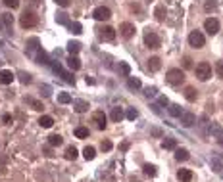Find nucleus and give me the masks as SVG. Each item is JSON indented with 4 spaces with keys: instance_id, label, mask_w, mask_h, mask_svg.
<instances>
[{
    "instance_id": "obj_9",
    "label": "nucleus",
    "mask_w": 223,
    "mask_h": 182,
    "mask_svg": "<svg viewBox=\"0 0 223 182\" xmlns=\"http://www.w3.org/2000/svg\"><path fill=\"white\" fill-rule=\"evenodd\" d=\"M119 31H121V36H123V39H131V36L135 35V25L129 23V21H123L121 27H119Z\"/></svg>"
},
{
    "instance_id": "obj_27",
    "label": "nucleus",
    "mask_w": 223,
    "mask_h": 182,
    "mask_svg": "<svg viewBox=\"0 0 223 182\" xmlns=\"http://www.w3.org/2000/svg\"><path fill=\"white\" fill-rule=\"evenodd\" d=\"M177 176H179V180H183V182H189L190 178H193V173H190L189 169H181L179 173H177Z\"/></svg>"
},
{
    "instance_id": "obj_4",
    "label": "nucleus",
    "mask_w": 223,
    "mask_h": 182,
    "mask_svg": "<svg viewBox=\"0 0 223 182\" xmlns=\"http://www.w3.org/2000/svg\"><path fill=\"white\" fill-rule=\"evenodd\" d=\"M19 23H21L23 29L35 27V25H37V15L31 12V10H25V12L21 14V17H19Z\"/></svg>"
},
{
    "instance_id": "obj_18",
    "label": "nucleus",
    "mask_w": 223,
    "mask_h": 182,
    "mask_svg": "<svg viewBox=\"0 0 223 182\" xmlns=\"http://www.w3.org/2000/svg\"><path fill=\"white\" fill-rule=\"evenodd\" d=\"M39 44H40V40L37 39V36L29 39L27 40V54H33V50H39Z\"/></svg>"
},
{
    "instance_id": "obj_47",
    "label": "nucleus",
    "mask_w": 223,
    "mask_h": 182,
    "mask_svg": "<svg viewBox=\"0 0 223 182\" xmlns=\"http://www.w3.org/2000/svg\"><path fill=\"white\" fill-rule=\"evenodd\" d=\"M50 90H52V88H50L48 85H46V86H44V85L40 86V94H43L44 98H48V96H50Z\"/></svg>"
},
{
    "instance_id": "obj_29",
    "label": "nucleus",
    "mask_w": 223,
    "mask_h": 182,
    "mask_svg": "<svg viewBox=\"0 0 223 182\" xmlns=\"http://www.w3.org/2000/svg\"><path fill=\"white\" fill-rule=\"evenodd\" d=\"M62 142H64V138H62L60 134H52V136H48V144L52 146V148H56V146H62Z\"/></svg>"
},
{
    "instance_id": "obj_44",
    "label": "nucleus",
    "mask_w": 223,
    "mask_h": 182,
    "mask_svg": "<svg viewBox=\"0 0 223 182\" xmlns=\"http://www.w3.org/2000/svg\"><path fill=\"white\" fill-rule=\"evenodd\" d=\"M215 6H217V2H215V0H206V4H204L206 12H210V10H214Z\"/></svg>"
},
{
    "instance_id": "obj_2",
    "label": "nucleus",
    "mask_w": 223,
    "mask_h": 182,
    "mask_svg": "<svg viewBox=\"0 0 223 182\" xmlns=\"http://www.w3.org/2000/svg\"><path fill=\"white\" fill-rule=\"evenodd\" d=\"M194 73H196V79L204 82V81H208L210 77H212V65L208 63V61H202V63L196 65Z\"/></svg>"
},
{
    "instance_id": "obj_13",
    "label": "nucleus",
    "mask_w": 223,
    "mask_h": 182,
    "mask_svg": "<svg viewBox=\"0 0 223 182\" xmlns=\"http://www.w3.org/2000/svg\"><path fill=\"white\" fill-rule=\"evenodd\" d=\"M14 79H15V75L12 71H8V69L0 71V82H2V85H10V82H14Z\"/></svg>"
},
{
    "instance_id": "obj_32",
    "label": "nucleus",
    "mask_w": 223,
    "mask_h": 182,
    "mask_svg": "<svg viewBox=\"0 0 223 182\" xmlns=\"http://www.w3.org/2000/svg\"><path fill=\"white\" fill-rule=\"evenodd\" d=\"M83 155H85V159H94V155H96V150L94 148H91V146H87L85 150H83Z\"/></svg>"
},
{
    "instance_id": "obj_7",
    "label": "nucleus",
    "mask_w": 223,
    "mask_h": 182,
    "mask_svg": "<svg viewBox=\"0 0 223 182\" xmlns=\"http://www.w3.org/2000/svg\"><path fill=\"white\" fill-rule=\"evenodd\" d=\"M204 29L208 31L210 35H217V33H219V21H217L215 17H208L204 21Z\"/></svg>"
},
{
    "instance_id": "obj_30",
    "label": "nucleus",
    "mask_w": 223,
    "mask_h": 182,
    "mask_svg": "<svg viewBox=\"0 0 223 182\" xmlns=\"http://www.w3.org/2000/svg\"><path fill=\"white\" fill-rule=\"evenodd\" d=\"M89 128H85V127H77L75 128V138H89Z\"/></svg>"
},
{
    "instance_id": "obj_19",
    "label": "nucleus",
    "mask_w": 223,
    "mask_h": 182,
    "mask_svg": "<svg viewBox=\"0 0 223 182\" xmlns=\"http://www.w3.org/2000/svg\"><path fill=\"white\" fill-rule=\"evenodd\" d=\"M73 106H75V111H77V113H85L87 109H89V102H85V100H75Z\"/></svg>"
},
{
    "instance_id": "obj_17",
    "label": "nucleus",
    "mask_w": 223,
    "mask_h": 182,
    "mask_svg": "<svg viewBox=\"0 0 223 182\" xmlns=\"http://www.w3.org/2000/svg\"><path fill=\"white\" fill-rule=\"evenodd\" d=\"M127 86L131 88V90H139V88L142 86L141 79H137V77H127Z\"/></svg>"
},
{
    "instance_id": "obj_24",
    "label": "nucleus",
    "mask_w": 223,
    "mask_h": 182,
    "mask_svg": "<svg viewBox=\"0 0 223 182\" xmlns=\"http://www.w3.org/2000/svg\"><path fill=\"white\" fill-rule=\"evenodd\" d=\"M175 159L177 161H186L189 159V152H186L185 148H177L175 150Z\"/></svg>"
},
{
    "instance_id": "obj_6",
    "label": "nucleus",
    "mask_w": 223,
    "mask_h": 182,
    "mask_svg": "<svg viewBox=\"0 0 223 182\" xmlns=\"http://www.w3.org/2000/svg\"><path fill=\"white\" fill-rule=\"evenodd\" d=\"M92 17H94L96 21H106V19L112 17V12H110V8H106V6H98L94 12H92Z\"/></svg>"
},
{
    "instance_id": "obj_34",
    "label": "nucleus",
    "mask_w": 223,
    "mask_h": 182,
    "mask_svg": "<svg viewBox=\"0 0 223 182\" xmlns=\"http://www.w3.org/2000/svg\"><path fill=\"white\" fill-rule=\"evenodd\" d=\"M185 98L186 100H190V102H194L196 100V90L193 86H186V90H185Z\"/></svg>"
},
{
    "instance_id": "obj_3",
    "label": "nucleus",
    "mask_w": 223,
    "mask_h": 182,
    "mask_svg": "<svg viewBox=\"0 0 223 182\" xmlns=\"http://www.w3.org/2000/svg\"><path fill=\"white\" fill-rule=\"evenodd\" d=\"M189 44L193 46V48H204L206 46V39H204V35L200 33V31H190V35H189Z\"/></svg>"
},
{
    "instance_id": "obj_28",
    "label": "nucleus",
    "mask_w": 223,
    "mask_h": 182,
    "mask_svg": "<svg viewBox=\"0 0 223 182\" xmlns=\"http://www.w3.org/2000/svg\"><path fill=\"white\" fill-rule=\"evenodd\" d=\"M169 115H171V117H181V115H183V109H181V106H177V103H171V106H169Z\"/></svg>"
},
{
    "instance_id": "obj_37",
    "label": "nucleus",
    "mask_w": 223,
    "mask_h": 182,
    "mask_svg": "<svg viewBox=\"0 0 223 182\" xmlns=\"http://www.w3.org/2000/svg\"><path fill=\"white\" fill-rule=\"evenodd\" d=\"M144 174H146V176H156V167L150 165V163H146V165H144Z\"/></svg>"
},
{
    "instance_id": "obj_8",
    "label": "nucleus",
    "mask_w": 223,
    "mask_h": 182,
    "mask_svg": "<svg viewBox=\"0 0 223 182\" xmlns=\"http://www.w3.org/2000/svg\"><path fill=\"white\" fill-rule=\"evenodd\" d=\"M206 132H210L212 136L217 140V142H219V140L223 138V128H221L217 123H208V131H206Z\"/></svg>"
},
{
    "instance_id": "obj_42",
    "label": "nucleus",
    "mask_w": 223,
    "mask_h": 182,
    "mask_svg": "<svg viewBox=\"0 0 223 182\" xmlns=\"http://www.w3.org/2000/svg\"><path fill=\"white\" fill-rule=\"evenodd\" d=\"M56 21H58V23H62V25H69V21H67V15H65V14H58Z\"/></svg>"
},
{
    "instance_id": "obj_11",
    "label": "nucleus",
    "mask_w": 223,
    "mask_h": 182,
    "mask_svg": "<svg viewBox=\"0 0 223 182\" xmlns=\"http://www.w3.org/2000/svg\"><path fill=\"white\" fill-rule=\"evenodd\" d=\"M92 119H94L96 127L100 128V131H104V128H106V113H104V111H94Z\"/></svg>"
},
{
    "instance_id": "obj_36",
    "label": "nucleus",
    "mask_w": 223,
    "mask_h": 182,
    "mask_svg": "<svg viewBox=\"0 0 223 182\" xmlns=\"http://www.w3.org/2000/svg\"><path fill=\"white\" fill-rule=\"evenodd\" d=\"M25 102L31 103V106H33V109H37V111H40V109H43V103H40L39 100H35V98H25Z\"/></svg>"
},
{
    "instance_id": "obj_43",
    "label": "nucleus",
    "mask_w": 223,
    "mask_h": 182,
    "mask_svg": "<svg viewBox=\"0 0 223 182\" xmlns=\"http://www.w3.org/2000/svg\"><path fill=\"white\" fill-rule=\"evenodd\" d=\"M215 73H217L219 79H223V61H217L215 63Z\"/></svg>"
},
{
    "instance_id": "obj_48",
    "label": "nucleus",
    "mask_w": 223,
    "mask_h": 182,
    "mask_svg": "<svg viewBox=\"0 0 223 182\" xmlns=\"http://www.w3.org/2000/svg\"><path fill=\"white\" fill-rule=\"evenodd\" d=\"M112 142H110V140H104V142H102V150H104V152H110V150H112Z\"/></svg>"
},
{
    "instance_id": "obj_50",
    "label": "nucleus",
    "mask_w": 223,
    "mask_h": 182,
    "mask_svg": "<svg viewBox=\"0 0 223 182\" xmlns=\"http://www.w3.org/2000/svg\"><path fill=\"white\" fill-rule=\"evenodd\" d=\"M156 19H158V21H162V19H164V8H158L156 10Z\"/></svg>"
},
{
    "instance_id": "obj_21",
    "label": "nucleus",
    "mask_w": 223,
    "mask_h": 182,
    "mask_svg": "<svg viewBox=\"0 0 223 182\" xmlns=\"http://www.w3.org/2000/svg\"><path fill=\"white\" fill-rule=\"evenodd\" d=\"M67 67H69V69H73V71L81 69V60L77 58V56H71V58L67 60Z\"/></svg>"
},
{
    "instance_id": "obj_41",
    "label": "nucleus",
    "mask_w": 223,
    "mask_h": 182,
    "mask_svg": "<svg viewBox=\"0 0 223 182\" xmlns=\"http://www.w3.org/2000/svg\"><path fill=\"white\" fill-rule=\"evenodd\" d=\"M69 29H71V33H75V35L83 33V31H81V23H79V21H75V23H69Z\"/></svg>"
},
{
    "instance_id": "obj_16",
    "label": "nucleus",
    "mask_w": 223,
    "mask_h": 182,
    "mask_svg": "<svg viewBox=\"0 0 223 182\" xmlns=\"http://www.w3.org/2000/svg\"><path fill=\"white\" fill-rule=\"evenodd\" d=\"M100 35L104 36L106 40H113V39H116V29H113V27H102Z\"/></svg>"
},
{
    "instance_id": "obj_1",
    "label": "nucleus",
    "mask_w": 223,
    "mask_h": 182,
    "mask_svg": "<svg viewBox=\"0 0 223 182\" xmlns=\"http://www.w3.org/2000/svg\"><path fill=\"white\" fill-rule=\"evenodd\" d=\"M165 81H167L171 86L183 85V82H185V71H183V69H169V71H167V77H165Z\"/></svg>"
},
{
    "instance_id": "obj_45",
    "label": "nucleus",
    "mask_w": 223,
    "mask_h": 182,
    "mask_svg": "<svg viewBox=\"0 0 223 182\" xmlns=\"http://www.w3.org/2000/svg\"><path fill=\"white\" fill-rule=\"evenodd\" d=\"M144 94H146V98H154V96L158 94V90H156V88H152V86H148L146 90H144Z\"/></svg>"
},
{
    "instance_id": "obj_54",
    "label": "nucleus",
    "mask_w": 223,
    "mask_h": 182,
    "mask_svg": "<svg viewBox=\"0 0 223 182\" xmlns=\"http://www.w3.org/2000/svg\"><path fill=\"white\" fill-rule=\"evenodd\" d=\"M219 144H223V138H221V140H219Z\"/></svg>"
},
{
    "instance_id": "obj_40",
    "label": "nucleus",
    "mask_w": 223,
    "mask_h": 182,
    "mask_svg": "<svg viewBox=\"0 0 223 182\" xmlns=\"http://www.w3.org/2000/svg\"><path fill=\"white\" fill-rule=\"evenodd\" d=\"M125 117L129 119V121H135V119H137V109H135V107H129L127 113H125Z\"/></svg>"
},
{
    "instance_id": "obj_26",
    "label": "nucleus",
    "mask_w": 223,
    "mask_h": 182,
    "mask_svg": "<svg viewBox=\"0 0 223 182\" xmlns=\"http://www.w3.org/2000/svg\"><path fill=\"white\" fill-rule=\"evenodd\" d=\"M160 67H162V61H160V58H150V60H148V69H150V71H158Z\"/></svg>"
},
{
    "instance_id": "obj_49",
    "label": "nucleus",
    "mask_w": 223,
    "mask_h": 182,
    "mask_svg": "<svg viewBox=\"0 0 223 182\" xmlns=\"http://www.w3.org/2000/svg\"><path fill=\"white\" fill-rule=\"evenodd\" d=\"M54 2L58 4V6H62V8H67V6H69V2H71V0H54Z\"/></svg>"
},
{
    "instance_id": "obj_14",
    "label": "nucleus",
    "mask_w": 223,
    "mask_h": 182,
    "mask_svg": "<svg viewBox=\"0 0 223 182\" xmlns=\"http://www.w3.org/2000/svg\"><path fill=\"white\" fill-rule=\"evenodd\" d=\"M35 60H37V63H46V65L52 63V61L48 60V54H46L43 48H39V50H37V54H35Z\"/></svg>"
},
{
    "instance_id": "obj_51",
    "label": "nucleus",
    "mask_w": 223,
    "mask_h": 182,
    "mask_svg": "<svg viewBox=\"0 0 223 182\" xmlns=\"http://www.w3.org/2000/svg\"><path fill=\"white\" fill-rule=\"evenodd\" d=\"M183 63H185V67H190V65H193V63H190V58H185Z\"/></svg>"
},
{
    "instance_id": "obj_56",
    "label": "nucleus",
    "mask_w": 223,
    "mask_h": 182,
    "mask_svg": "<svg viewBox=\"0 0 223 182\" xmlns=\"http://www.w3.org/2000/svg\"><path fill=\"white\" fill-rule=\"evenodd\" d=\"M133 182H135V180H133Z\"/></svg>"
},
{
    "instance_id": "obj_31",
    "label": "nucleus",
    "mask_w": 223,
    "mask_h": 182,
    "mask_svg": "<svg viewBox=\"0 0 223 182\" xmlns=\"http://www.w3.org/2000/svg\"><path fill=\"white\" fill-rule=\"evenodd\" d=\"M71 102H73L71 94H67V92H60V96H58V103H71Z\"/></svg>"
},
{
    "instance_id": "obj_10",
    "label": "nucleus",
    "mask_w": 223,
    "mask_h": 182,
    "mask_svg": "<svg viewBox=\"0 0 223 182\" xmlns=\"http://www.w3.org/2000/svg\"><path fill=\"white\" fill-rule=\"evenodd\" d=\"M179 119H181V125H183V127H193V125L196 123V115L190 113V111H183V115H181Z\"/></svg>"
},
{
    "instance_id": "obj_55",
    "label": "nucleus",
    "mask_w": 223,
    "mask_h": 182,
    "mask_svg": "<svg viewBox=\"0 0 223 182\" xmlns=\"http://www.w3.org/2000/svg\"><path fill=\"white\" fill-rule=\"evenodd\" d=\"M2 44H4V42H2V40H0V46H2Z\"/></svg>"
},
{
    "instance_id": "obj_15",
    "label": "nucleus",
    "mask_w": 223,
    "mask_h": 182,
    "mask_svg": "<svg viewBox=\"0 0 223 182\" xmlns=\"http://www.w3.org/2000/svg\"><path fill=\"white\" fill-rule=\"evenodd\" d=\"M123 117H125V113H123V109H121V107H113L112 111H110V119H112L113 123H119Z\"/></svg>"
},
{
    "instance_id": "obj_38",
    "label": "nucleus",
    "mask_w": 223,
    "mask_h": 182,
    "mask_svg": "<svg viewBox=\"0 0 223 182\" xmlns=\"http://www.w3.org/2000/svg\"><path fill=\"white\" fill-rule=\"evenodd\" d=\"M175 146H177V144H175L173 138H167V140H164V142H162V148L164 150H173Z\"/></svg>"
},
{
    "instance_id": "obj_20",
    "label": "nucleus",
    "mask_w": 223,
    "mask_h": 182,
    "mask_svg": "<svg viewBox=\"0 0 223 182\" xmlns=\"http://www.w3.org/2000/svg\"><path fill=\"white\" fill-rule=\"evenodd\" d=\"M79 50H81V44L79 42H75V40H69V42H67V52H69L71 56H77V54H79Z\"/></svg>"
},
{
    "instance_id": "obj_22",
    "label": "nucleus",
    "mask_w": 223,
    "mask_h": 182,
    "mask_svg": "<svg viewBox=\"0 0 223 182\" xmlns=\"http://www.w3.org/2000/svg\"><path fill=\"white\" fill-rule=\"evenodd\" d=\"M39 125H40L43 128H50V127L54 125V119L50 117V115H43V117L39 119Z\"/></svg>"
},
{
    "instance_id": "obj_12",
    "label": "nucleus",
    "mask_w": 223,
    "mask_h": 182,
    "mask_svg": "<svg viewBox=\"0 0 223 182\" xmlns=\"http://www.w3.org/2000/svg\"><path fill=\"white\" fill-rule=\"evenodd\" d=\"M52 67H54V71L58 73V75H62V77H64V81H65V82H69V85H73V82H75V79L71 77V73H65V71L62 69V67H60L58 63H52Z\"/></svg>"
},
{
    "instance_id": "obj_53",
    "label": "nucleus",
    "mask_w": 223,
    "mask_h": 182,
    "mask_svg": "<svg viewBox=\"0 0 223 182\" xmlns=\"http://www.w3.org/2000/svg\"><path fill=\"white\" fill-rule=\"evenodd\" d=\"M2 121L4 123H10V115H2Z\"/></svg>"
},
{
    "instance_id": "obj_25",
    "label": "nucleus",
    "mask_w": 223,
    "mask_h": 182,
    "mask_svg": "<svg viewBox=\"0 0 223 182\" xmlns=\"http://www.w3.org/2000/svg\"><path fill=\"white\" fill-rule=\"evenodd\" d=\"M212 167H214V171L221 173V171H223V159L217 157V155H214V157H212Z\"/></svg>"
},
{
    "instance_id": "obj_35",
    "label": "nucleus",
    "mask_w": 223,
    "mask_h": 182,
    "mask_svg": "<svg viewBox=\"0 0 223 182\" xmlns=\"http://www.w3.org/2000/svg\"><path fill=\"white\" fill-rule=\"evenodd\" d=\"M117 71L123 73L125 77H129V73H131V67H129V63H125V61H121V63L117 65Z\"/></svg>"
},
{
    "instance_id": "obj_46",
    "label": "nucleus",
    "mask_w": 223,
    "mask_h": 182,
    "mask_svg": "<svg viewBox=\"0 0 223 182\" xmlns=\"http://www.w3.org/2000/svg\"><path fill=\"white\" fill-rule=\"evenodd\" d=\"M4 4H6L8 8H18L19 6V0H2Z\"/></svg>"
},
{
    "instance_id": "obj_33",
    "label": "nucleus",
    "mask_w": 223,
    "mask_h": 182,
    "mask_svg": "<svg viewBox=\"0 0 223 182\" xmlns=\"http://www.w3.org/2000/svg\"><path fill=\"white\" fill-rule=\"evenodd\" d=\"M0 17H2V23L6 25V27H12L14 25V15L12 14H2Z\"/></svg>"
},
{
    "instance_id": "obj_52",
    "label": "nucleus",
    "mask_w": 223,
    "mask_h": 182,
    "mask_svg": "<svg viewBox=\"0 0 223 182\" xmlns=\"http://www.w3.org/2000/svg\"><path fill=\"white\" fill-rule=\"evenodd\" d=\"M129 148V144L127 142H123V144H119V150H127Z\"/></svg>"
},
{
    "instance_id": "obj_23",
    "label": "nucleus",
    "mask_w": 223,
    "mask_h": 182,
    "mask_svg": "<svg viewBox=\"0 0 223 182\" xmlns=\"http://www.w3.org/2000/svg\"><path fill=\"white\" fill-rule=\"evenodd\" d=\"M77 155H79V152H77V148L75 146H67L65 148V159H77Z\"/></svg>"
},
{
    "instance_id": "obj_39",
    "label": "nucleus",
    "mask_w": 223,
    "mask_h": 182,
    "mask_svg": "<svg viewBox=\"0 0 223 182\" xmlns=\"http://www.w3.org/2000/svg\"><path fill=\"white\" fill-rule=\"evenodd\" d=\"M18 77H19V82H23V85H29V82H31V75H29V73H25V71H21Z\"/></svg>"
},
{
    "instance_id": "obj_5",
    "label": "nucleus",
    "mask_w": 223,
    "mask_h": 182,
    "mask_svg": "<svg viewBox=\"0 0 223 182\" xmlns=\"http://www.w3.org/2000/svg\"><path fill=\"white\" fill-rule=\"evenodd\" d=\"M144 44H146V48H160L162 40H160V36L154 31H146L144 33Z\"/></svg>"
}]
</instances>
